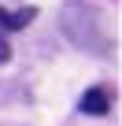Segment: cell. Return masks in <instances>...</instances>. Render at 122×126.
<instances>
[{"label":"cell","mask_w":122,"mask_h":126,"mask_svg":"<svg viewBox=\"0 0 122 126\" xmlns=\"http://www.w3.org/2000/svg\"><path fill=\"white\" fill-rule=\"evenodd\" d=\"M107 108H111V100L104 89H89L81 96V111H89V115H107Z\"/></svg>","instance_id":"1"},{"label":"cell","mask_w":122,"mask_h":126,"mask_svg":"<svg viewBox=\"0 0 122 126\" xmlns=\"http://www.w3.org/2000/svg\"><path fill=\"white\" fill-rule=\"evenodd\" d=\"M8 56H11V48H8V41H4V37H0V63H4Z\"/></svg>","instance_id":"2"}]
</instances>
